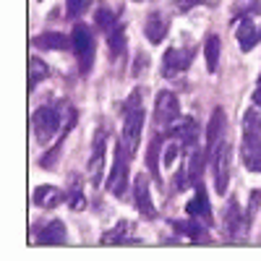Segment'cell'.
<instances>
[{
  "label": "cell",
  "mask_w": 261,
  "mask_h": 261,
  "mask_svg": "<svg viewBox=\"0 0 261 261\" xmlns=\"http://www.w3.org/2000/svg\"><path fill=\"white\" fill-rule=\"evenodd\" d=\"M141 125H144V110H141V99L139 92L130 94L128 105H125V123H123V149L125 154L134 160L136 146H139V136H141Z\"/></svg>",
  "instance_id": "cell-1"
},
{
  "label": "cell",
  "mask_w": 261,
  "mask_h": 261,
  "mask_svg": "<svg viewBox=\"0 0 261 261\" xmlns=\"http://www.w3.org/2000/svg\"><path fill=\"white\" fill-rule=\"evenodd\" d=\"M73 53H76V58H79V71L86 76L92 68H94V37H92V32H89V27H84V24H76V29H73Z\"/></svg>",
  "instance_id": "cell-2"
},
{
  "label": "cell",
  "mask_w": 261,
  "mask_h": 261,
  "mask_svg": "<svg viewBox=\"0 0 261 261\" xmlns=\"http://www.w3.org/2000/svg\"><path fill=\"white\" fill-rule=\"evenodd\" d=\"M32 125H34V134H37V141L39 144H50L55 139V134L60 130V110L55 107H39L32 118Z\"/></svg>",
  "instance_id": "cell-3"
},
{
  "label": "cell",
  "mask_w": 261,
  "mask_h": 261,
  "mask_svg": "<svg viewBox=\"0 0 261 261\" xmlns=\"http://www.w3.org/2000/svg\"><path fill=\"white\" fill-rule=\"evenodd\" d=\"M125 149L123 144L115 146V162H113V170H110V178H107V191H110L113 196H118V199H125L128 193V167H125Z\"/></svg>",
  "instance_id": "cell-4"
},
{
  "label": "cell",
  "mask_w": 261,
  "mask_h": 261,
  "mask_svg": "<svg viewBox=\"0 0 261 261\" xmlns=\"http://www.w3.org/2000/svg\"><path fill=\"white\" fill-rule=\"evenodd\" d=\"M180 118V102L172 92H160L157 94V105H154V120L160 125L162 134H167V128Z\"/></svg>",
  "instance_id": "cell-5"
},
{
  "label": "cell",
  "mask_w": 261,
  "mask_h": 261,
  "mask_svg": "<svg viewBox=\"0 0 261 261\" xmlns=\"http://www.w3.org/2000/svg\"><path fill=\"white\" fill-rule=\"evenodd\" d=\"M212 157H214V188L222 196V193H227L230 175H232V149L227 144H220Z\"/></svg>",
  "instance_id": "cell-6"
},
{
  "label": "cell",
  "mask_w": 261,
  "mask_h": 261,
  "mask_svg": "<svg viewBox=\"0 0 261 261\" xmlns=\"http://www.w3.org/2000/svg\"><path fill=\"white\" fill-rule=\"evenodd\" d=\"M191 60H193V47H186V50L183 47H172V50H167L165 58H162V76L172 79V76L183 73L191 65Z\"/></svg>",
  "instance_id": "cell-7"
},
{
  "label": "cell",
  "mask_w": 261,
  "mask_h": 261,
  "mask_svg": "<svg viewBox=\"0 0 261 261\" xmlns=\"http://www.w3.org/2000/svg\"><path fill=\"white\" fill-rule=\"evenodd\" d=\"M241 160L251 172H261V134L258 130H246L243 134Z\"/></svg>",
  "instance_id": "cell-8"
},
{
  "label": "cell",
  "mask_w": 261,
  "mask_h": 261,
  "mask_svg": "<svg viewBox=\"0 0 261 261\" xmlns=\"http://www.w3.org/2000/svg\"><path fill=\"white\" fill-rule=\"evenodd\" d=\"M134 201L139 206V214L144 220H154L157 217V209L151 204V191H149V178L146 175H139L134 180Z\"/></svg>",
  "instance_id": "cell-9"
},
{
  "label": "cell",
  "mask_w": 261,
  "mask_h": 261,
  "mask_svg": "<svg viewBox=\"0 0 261 261\" xmlns=\"http://www.w3.org/2000/svg\"><path fill=\"white\" fill-rule=\"evenodd\" d=\"M186 214H188V220L193 217V220H201L204 225L212 222V209H209V196L204 191L201 183H196V193H193V199L186 204Z\"/></svg>",
  "instance_id": "cell-10"
},
{
  "label": "cell",
  "mask_w": 261,
  "mask_h": 261,
  "mask_svg": "<svg viewBox=\"0 0 261 261\" xmlns=\"http://www.w3.org/2000/svg\"><path fill=\"white\" fill-rule=\"evenodd\" d=\"M63 199H65V193L58 186H37L32 193V201L42 209H55L63 204Z\"/></svg>",
  "instance_id": "cell-11"
},
{
  "label": "cell",
  "mask_w": 261,
  "mask_h": 261,
  "mask_svg": "<svg viewBox=\"0 0 261 261\" xmlns=\"http://www.w3.org/2000/svg\"><path fill=\"white\" fill-rule=\"evenodd\" d=\"M235 37H238L241 50L243 53H251L258 45V39H261V29H256V24H253L251 18H241V24H238V29H235Z\"/></svg>",
  "instance_id": "cell-12"
},
{
  "label": "cell",
  "mask_w": 261,
  "mask_h": 261,
  "mask_svg": "<svg viewBox=\"0 0 261 261\" xmlns=\"http://www.w3.org/2000/svg\"><path fill=\"white\" fill-rule=\"evenodd\" d=\"M222 134H225V113H222V107H217L209 118V125H206V146H209L212 154L217 151V146H220Z\"/></svg>",
  "instance_id": "cell-13"
},
{
  "label": "cell",
  "mask_w": 261,
  "mask_h": 261,
  "mask_svg": "<svg viewBox=\"0 0 261 261\" xmlns=\"http://www.w3.org/2000/svg\"><path fill=\"white\" fill-rule=\"evenodd\" d=\"M34 47H42V50H68L73 47V39H68L60 32H42L34 37Z\"/></svg>",
  "instance_id": "cell-14"
},
{
  "label": "cell",
  "mask_w": 261,
  "mask_h": 261,
  "mask_svg": "<svg viewBox=\"0 0 261 261\" xmlns=\"http://www.w3.org/2000/svg\"><path fill=\"white\" fill-rule=\"evenodd\" d=\"M102 172H105V134H97L94 154H92V160H89V180H92L94 186H99Z\"/></svg>",
  "instance_id": "cell-15"
},
{
  "label": "cell",
  "mask_w": 261,
  "mask_h": 261,
  "mask_svg": "<svg viewBox=\"0 0 261 261\" xmlns=\"http://www.w3.org/2000/svg\"><path fill=\"white\" fill-rule=\"evenodd\" d=\"M243 225H248V217L241 212V204L230 201L227 209H225V230L230 235H241L243 232Z\"/></svg>",
  "instance_id": "cell-16"
},
{
  "label": "cell",
  "mask_w": 261,
  "mask_h": 261,
  "mask_svg": "<svg viewBox=\"0 0 261 261\" xmlns=\"http://www.w3.org/2000/svg\"><path fill=\"white\" fill-rule=\"evenodd\" d=\"M144 37L151 42V45H160V42L167 37V21L160 13H151L146 18V27H144Z\"/></svg>",
  "instance_id": "cell-17"
},
{
  "label": "cell",
  "mask_w": 261,
  "mask_h": 261,
  "mask_svg": "<svg viewBox=\"0 0 261 261\" xmlns=\"http://www.w3.org/2000/svg\"><path fill=\"white\" fill-rule=\"evenodd\" d=\"M160 151H162V136H154L146 146V167L154 180H160Z\"/></svg>",
  "instance_id": "cell-18"
},
{
  "label": "cell",
  "mask_w": 261,
  "mask_h": 261,
  "mask_svg": "<svg viewBox=\"0 0 261 261\" xmlns=\"http://www.w3.org/2000/svg\"><path fill=\"white\" fill-rule=\"evenodd\" d=\"M39 243H47V246H63L65 243V227L60 220H53L45 230H42Z\"/></svg>",
  "instance_id": "cell-19"
},
{
  "label": "cell",
  "mask_w": 261,
  "mask_h": 261,
  "mask_svg": "<svg viewBox=\"0 0 261 261\" xmlns=\"http://www.w3.org/2000/svg\"><path fill=\"white\" fill-rule=\"evenodd\" d=\"M204 55H206V71L214 73L217 65H220V37L217 34H209L206 42H204Z\"/></svg>",
  "instance_id": "cell-20"
},
{
  "label": "cell",
  "mask_w": 261,
  "mask_h": 261,
  "mask_svg": "<svg viewBox=\"0 0 261 261\" xmlns=\"http://www.w3.org/2000/svg\"><path fill=\"white\" fill-rule=\"evenodd\" d=\"M172 134L178 136L180 144H186V146H196V141H199V125H196V120H183L180 128H175Z\"/></svg>",
  "instance_id": "cell-21"
},
{
  "label": "cell",
  "mask_w": 261,
  "mask_h": 261,
  "mask_svg": "<svg viewBox=\"0 0 261 261\" xmlns=\"http://www.w3.org/2000/svg\"><path fill=\"white\" fill-rule=\"evenodd\" d=\"M107 50H110V58H120L125 53V29L115 27L113 32H107Z\"/></svg>",
  "instance_id": "cell-22"
},
{
  "label": "cell",
  "mask_w": 261,
  "mask_h": 261,
  "mask_svg": "<svg viewBox=\"0 0 261 261\" xmlns=\"http://www.w3.org/2000/svg\"><path fill=\"white\" fill-rule=\"evenodd\" d=\"M50 76V68H47V63H42L37 55L29 60V86L32 89H37V84L42 81V79H47Z\"/></svg>",
  "instance_id": "cell-23"
},
{
  "label": "cell",
  "mask_w": 261,
  "mask_h": 261,
  "mask_svg": "<svg viewBox=\"0 0 261 261\" xmlns=\"http://www.w3.org/2000/svg\"><path fill=\"white\" fill-rule=\"evenodd\" d=\"M94 24L102 29V32H113L118 24H115V11H110L107 6H102V8H97V13H94Z\"/></svg>",
  "instance_id": "cell-24"
},
{
  "label": "cell",
  "mask_w": 261,
  "mask_h": 261,
  "mask_svg": "<svg viewBox=\"0 0 261 261\" xmlns=\"http://www.w3.org/2000/svg\"><path fill=\"white\" fill-rule=\"evenodd\" d=\"M201 170H204V154H201V149H196L193 146V154H191V162H188V178L191 180H199L201 178Z\"/></svg>",
  "instance_id": "cell-25"
},
{
  "label": "cell",
  "mask_w": 261,
  "mask_h": 261,
  "mask_svg": "<svg viewBox=\"0 0 261 261\" xmlns=\"http://www.w3.org/2000/svg\"><path fill=\"white\" fill-rule=\"evenodd\" d=\"M172 227H175L178 232H183V235L196 238V241H199V238L206 232V230H204V225H199V222L193 220V217H191V222H172Z\"/></svg>",
  "instance_id": "cell-26"
},
{
  "label": "cell",
  "mask_w": 261,
  "mask_h": 261,
  "mask_svg": "<svg viewBox=\"0 0 261 261\" xmlns=\"http://www.w3.org/2000/svg\"><path fill=\"white\" fill-rule=\"evenodd\" d=\"M180 146H183V144H180L178 139L162 146V157H165V167H172V162H175V160H178V154H180Z\"/></svg>",
  "instance_id": "cell-27"
},
{
  "label": "cell",
  "mask_w": 261,
  "mask_h": 261,
  "mask_svg": "<svg viewBox=\"0 0 261 261\" xmlns=\"http://www.w3.org/2000/svg\"><path fill=\"white\" fill-rule=\"evenodd\" d=\"M125 230H128V225H125V222H120L115 230H107V232H105L102 243H105V246H107V243H128L125 238H123V232H125Z\"/></svg>",
  "instance_id": "cell-28"
},
{
  "label": "cell",
  "mask_w": 261,
  "mask_h": 261,
  "mask_svg": "<svg viewBox=\"0 0 261 261\" xmlns=\"http://www.w3.org/2000/svg\"><path fill=\"white\" fill-rule=\"evenodd\" d=\"M65 3H68V6H65V13H68L71 18H79L86 8H89L92 0H65Z\"/></svg>",
  "instance_id": "cell-29"
},
{
  "label": "cell",
  "mask_w": 261,
  "mask_h": 261,
  "mask_svg": "<svg viewBox=\"0 0 261 261\" xmlns=\"http://www.w3.org/2000/svg\"><path fill=\"white\" fill-rule=\"evenodd\" d=\"M246 130H261V110L246 113Z\"/></svg>",
  "instance_id": "cell-30"
},
{
  "label": "cell",
  "mask_w": 261,
  "mask_h": 261,
  "mask_svg": "<svg viewBox=\"0 0 261 261\" xmlns=\"http://www.w3.org/2000/svg\"><path fill=\"white\" fill-rule=\"evenodd\" d=\"M261 204V191H251V199H248V209H246V217H248V222L256 217V209Z\"/></svg>",
  "instance_id": "cell-31"
},
{
  "label": "cell",
  "mask_w": 261,
  "mask_h": 261,
  "mask_svg": "<svg viewBox=\"0 0 261 261\" xmlns=\"http://www.w3.org/2000/svg\"><path fill=\"white\" fill-rule=\"evenodd\" d=\"M71 206H73V209H81V206H84V196H81L79 191L73 193V201H71Z\"/></svg>",
  "instance_id": "cell-32"
},
{
  "label": "cell",
  "mask_w": 261,
  "mask_h": 261,
  "mask_svg": "<svg viewBox=\"0 0 261 261\" xmlns=\"http://www.w3.org/2000/svg\"><path fill=\"white\" fill-rule=\"evenodd\" d=\"M253 102L261 107V76H258V81H256V92H253Z\"/></svg>",
  "instance_id": "cell-33"
},
{
  "label": "cell",
  "mask_w": 261,
  "mask_h": 261,
  "mask_svg": "<svg viewBox=\"0 0 261 261\" xmlns=\"http://www.w3.org/2000/svg\"><path fill=\"white\" fill-rule=\"evenodd\" d=\"M136 3H141V0H136Z\"/></svg>",
  "instance_id": "cell-34"
}]
</instances>
